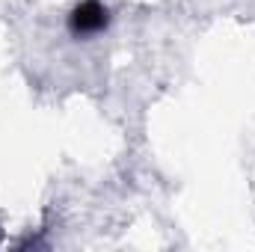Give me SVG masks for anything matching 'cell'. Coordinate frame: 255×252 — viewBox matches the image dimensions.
I'll list each match as a JSON object with an SVG mask.
<instances>
[{"mask_svg": "<svg viewBox=\"0 0 255 252\" xmlns=\"http://www.w3.org/2000/svg\"><path fill=\"white\" fill-rule=\"evenodd\" d=\"M107 24H110V12H107V6L101 0H80L68 15V33L74 39L98 36Z\"/></svg>", "mask_w": 255, "mask_h": 252, "instance_id": "cell-1", "label": "cell"}]
</instances>
